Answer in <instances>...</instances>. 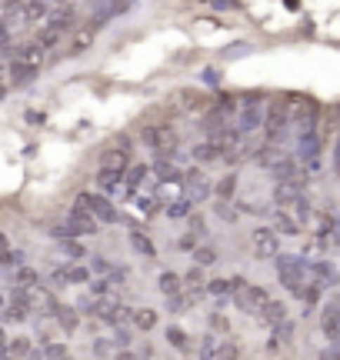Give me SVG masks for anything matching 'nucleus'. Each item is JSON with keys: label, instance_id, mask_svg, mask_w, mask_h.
<instances>
[{"label": "nucleus", "instance_id": "1", "mask_svg": "<svg viewBox=\"0 0 340 360\" xmlns=\"http://www.w3.org/2000/svg\"><path fill=\"white\" fill-rule=\"evenodd\" d=\"M263 110H267V101H263V94H257V90H250V94H244V97L237 101L234 127L240 130L244 137H250V134H257V130L263 127Z\"/></svg>", "mask_w": 340, "mask_h": 360}, {"label": "nucleus", "instance_id": "2", "mask_svg": "<svg viewBox=\"0 0 340 360\" xmlns=\"http://www.w3.org/2000/svg\"><path fill=\"white\" fill-rule=\"evenodd\" d=\"M274 270H277V281L287 287L290 294L297 297L301 294V287L307 283V257H301V254H277L274 257Z\"/></svg>", "mask_w": 340, "mask_h": 360}, {"label": "nucleus", "instance_id": "3", "mask_svg": "<svg viewBox=\"0 0 340 360\" xmlns=\"http://www.w3.org/2000/svg\"><path fill=\"white\" fill-rule=\"evenodd\" d=\"M263 143H280L287 141L290 134V110H287V101H270L267 110H263Z\"/></svg>", "mask_w": 340, "mask_h": 360}, {"label": "nucleus", "instance_id": "4", "mask_svg": "<svg viewBox=\"0 0 340 360\" xmlns=\"http://www.w3.org/2000/svg\"><path fill=\"white\" fill-rule=\"evenodd\" d=\"M234 304H237V310H244L247 317H261V310H263V304L270 300V290L267 287H261V283H244L240 290H234Z\"/></svg>", "mask_w": 340, "mask_h": 360}, {"label": "nucleus", "instance_id": "5", "mask_svg": "<svg viewBox=\"0 0 340 360\" xmlns=\"http://www.w3.org/2000/svg\"><path fill=\"white\" fill-rule=\"evenodd\" d=\"M77 204L87 207V210H91V214L100 220V224H120V210L114 207V200H110V197H104V193L80 191L77 193Z\"/></svg>", "mask_w": 340, "mask_h": 360}, {"label": "nucleus", "instance_id": "6", "mask_svg": "<svg viewBox=\"0 0 340 360\" xmlns=\"http://www.w3.org/2000/svg\"><path fill=\"white\" fill-rule=\"evenodd\" d=\"M67 227H70V233L74 237H97V231H100V220L93 217L91 210L84 204H74L70 210H67Z\"/></svg>", "mask_w": 340, "mask_h": 360}, {"label": "nucleus", "instance_id": "7", "mask_svg": "<svg viewBox=\"0 0 340 360\" xmlns=\"http://www.w3.org/2000/svg\"><path fill=\"white\" fill-rule=\"evenodd\" d=\"M51 283L53 287H84V283H91V270H87V264L70 260V264H60L51 270Z\"/></svg>", "mask_w": 340, "mask_h": 360}, {"label": "nucleus", "instance_id": "8", "mask_svg": "<svg viewBox=\"0 0 340 360\" xmlns=\"http://www.w3.org/2000/svg\"><path fill=\"white\" fill-rule=\"evenodd\" d=\"M140 141L160 154V150H174L177 147V127L174 124H154V127H144L140 130Z\"/></svg>", "mask_w": 340, "mask_h": 360}, {"label": "nucleus", "instance_id": "9", "mask_svg": "<svg viewBox=\"0 0 340 360\" xmlns=\"http://www.w3.org/2000/svg\"><path fill=\"white\" fill-rule=\"evenodd\" d=\"M250 247H254V254L261 260H274L280 254V237H277L274 227L261 224V227H254V233H250Z\"/></svg>", "mask_w": 340, "mask_h": 360}, {"label": "nucleus", "instance_id": "10", "mask_svg": "<svg viewBox=\"0 0 340 360\" xmlns=\"http://www.w3.org/2000/svg\"><path fill=\"white\" fill-rule=\"evenodd\" d=\"M320 334L327 337V340H337L340 337V290L330 294L324 300V307H320Z\"/></svg>", "mask_w": 340, "mask_h": 360}, {"label": "nucleus", "instance_id": "11", "mask_svg": "<svg viewBox=\"0 0 340 360\" xmlns=\"http://www.w3.org/2000/svg\"><path fill=\"white\" fill-rule=\"evenodd\" d=\"M307 277L317 281L324 290H334L340 287V270L334 260H307Z\"/></svg>", "mask_w": 340, "mask_h": 360}, {"label": "nucleus", "instance_id": "12", "mask_svg": "<svg viewBox=\"0 0 340 360\" xmlns=\"http://www.w3.org/2000/svg\"><path fill=\"white\" fill-rule=\"evenodd\" d=\"M77 11L67 4V7H53L51 13H47V20H44V27L47 30H53V34H67V30H77Z\"/></svg>", "mask_w": 340, "mask_h": 360}, {"label": "nucleus", "instance_id": "13", "mask_svg": "<svg viewBox=\"0 0 340 360\" xmlns=\"http://www.w3.org/2000/svg\"><path fill=\"white\" fill-rule=\"evenodd\" d=\"M147 177H150V164H144V160H133L131 167L124 170V197H127V200H133V197H137V191L144 187Z\"/></svg>", "mask_w": 340, "mask_h": 360}, {"label": "nucleus", "instance_id": "14", "mask_svg": "<svg viewBox=\"0 0 340 360\" xmlns=\"http://www.w3.org/2000/svg\"><path fill=\"white\" fill-rule=\"evenodd\" d=\"M223 154H227V150H223V147H221L217 141H214V137H207V141H200V143L194 147V150H190V157H194V164H197V167H207V164H221Z\"/></svg>", "mask_w": 340, "mask_h": 360}, {"label": "nucleus", "instance_id": "15", "mask_svg": "<svg viewBox=\"0 0 340 360\" xmlns=\"http://www.w3.org/2000/svg\"><path fill=\"white\" fill-rule=\"evenodd\" d=\"M131 164H133V157L127 147H110V150L100 157V170H114V174H124Z\"/></svg>", "mask_w": 340, "mask_h": 360}, {"label": "nucleus", "instance_id": "16", "mask_svg": "<svg viewBox=\"0 0 340 360\" xmlns=\"http://www.w3.org/2000/svg\"><path fill=\"white\" fill-rule=\"evenodd\" d=\"M287 214L297 220L301 227H307V224H310V217H314V200H310V193H307V191L297 193V197L287 204Z\"/></svg>", "mask_w": 340, "mask_h": 360}, {"label": "nucleus", "instance_id": "17", "mask_svg": "<svg viewBox=\"0 0 340 360\" xmlns=\"http://www.w3.org/2000/svg\"><path fill=\"white\" fill-rule=\"evenodd\" d=\"M13 60H20V64L40 70V67H44V60H47V53L40 51L34 40H27V44H20V47H13Z\"/></svg>", "mask_w": 340, "mask_h": 360}, {"label": "nucleus", "instance_id": "18", "mask_svg": "<svg viewBox=\"0 0 340 360\" xmlns=\"http://www.w3.org/2000/svg\"><path fill=\"white\" fill-rule=\"evenodd\" d=\"M47 13H51V0H24V4H20L24 24H44Z\"/></svg>", "mask_w": 340, "mask_h": 360}, {"label": "nucleus", "instance_id": "19", "mask_svg": "<svg viewBox=\"0 0 340 360\" xmlns=\"http://www.w3.org/2000/svg\"><path fill=\"white\" fill-rule=\"evenodd\" d=\"M287 317H290V314H287V304H284V300H274V297H270V300L263 304V310H261V317H257V321H261L263 327H274V323L287 321Z\"/></svg>", "mask_w": 340, "mask_h": 360}, {"label": "nucleus", "instance_id": "20", "mask_svg": "<svg viewBox=\"0 0 340 360\" xmlns=\"http://www.w3.org/2000/svg\"><path fill=\"white\" fill-rule=\"evenodd\" d=\"M270 227L277 231V237H301V231H303L301 224L290 217L287 210H280V207L274 210V224H270Z\"/></svg>", "mask_w": 340, "mask_h": 360}, {"label": "nucleus", "instance_id": "21", "mask_svg": "<svg viewBox=\"0 0 340 360\" xmlns=\"http://www.w3.org/2000/svg\"><path fill=\"white\" fill-rule=\"evenodd\" d=\"M290 340H294V321H280V323H274V327H270V344H267V347L270 350H280V347H287Z\"/></svg>", "mask_w": 340, "mask_h": 360}, {"label": "nucleus", "instance_id": "22", "mask_svg": "<svg viewBox=\"0 0 340 360\" xmlns=\"http://www.w3.org/2000/svg\"><path fill=\"white\" fill-rule=\"evenodd\" d=\"M7 74H11V87H27V84H34V80H37V70H34V67H27V64H20V60H11Z\"/></svg>", "mask_w": 340, "mask_h": 360}, {"label": "nucleus", "instance_id": "23", "mask_svg": "<svg viewBox=\"0 0 340 360\" xmlns=\"http://www.w3.org/2000/svg\"><path fill=\"white\" fill-rule=\"evenodd\" d=\"M97 184H100L104 197H117V193H124V174H114V170H97Z\"/></svg>", "mask_w": 340, "mask_h": 360}, {"label": "nucleus", "instance_id": "24", "mask_svg": "<svg viewBox=\"0 0 340 360\" xmlns=\"http://www.w3.org/2000/svg\"><path fill=\"white\" fill-rule=\"evenodd\" d=\"M53 321L64 327V334H77L80 327V317L74 307H64V304H53Z\"/></svg>", "mask_w": 340, "mask_h": 360}, {"label": "nucleus", "instance_id": "25", "mask_svg": "<svg viewBox=\"0 0 340 360\" xmlns=\"http://www.w3.org/2000/svg\"><path fill=\"white\" fill-rule=\"evenodd\" d=\"M164 214H167L170 220H187L190 214H194V200L181 193V197H174L170 204H164Z\"/></svg>", "mask_w": 340, "mask_h": 360}, {"label": "nucleus", "instance_id": "26", "mask_svg": "<svg viewBox=\"0 0 340 360\" xmlns=\"http://www.w3.org/2000/svg\"><path fill=\"white\" fill-rule=\"evenodd\" d=\"M287 154V150H284V147H280V143H261V147H257V154H254V160H257V164H261V167H274L277 160H280V157Z\"/></svg>", "mask_w": 340, "mask_h": 360}, {"label": "nucleus", "instance_id": "27", "mask_svg": "<svg viewBox=\"0 0 340 360\" xmlns=\"http://www.w3.org/2000/svg\"><path fill=\"white\" fill-rule=\"evenodd\" d=\"M157 321H160V314L154 307H140V310H133L131 314V323L137 327V330H144V334H150V330L157 327Z\"/></svg>", "mask_w": 340, "mask_h": 360}, {"label": "nucleus", "instance_id": "28", "mask_svg": "<svg viewBox=\"0 0 340 360\" xmlns=\"http://www.w3.org/2000/svg\"><path fill=\"white\" fill-rule=\"evenodd\" d=\"M157 290H160L164 297L181 294V290H183V277L177 274V270H164V274L157 277Z\"/></svg>", "mask_w": 340, "mask_h": 360}, {"label": "nucleus", "instance_id": "29", "mask_svg": "<svg viewBox=\"0 0 340 360\" xmlns=\"http://www.w3.org/2000/svg\"><path fill=\"white\" fill-rule=\"evenodd\" d=\"M127 240H131V247L140 254V257H157V244H154L144 231H131L127 233Z\"/></svg>", "mask_w": 340, "mask_h": 360}, {"label": "nucleus", "instance_id": "30", "mask_svg": "<svg viewBox=\"0 0 340 360\" xmlns=\"http://www.w3.org/2000/svg\"><path fill=\"white\" fill-rule=\"evenodd\" d=\"M237 197V174H223L214 180V200H234Z\"/></svg>", "mask_w": 340, "mask_h": 360}, {"label": "nucleus", "instance_id": "31", "mask_svg": "<svg viewBox=\"0 0 340 360\" xmlns=\"http://www.w3.org/2000/svg\"><path fill=\"white\" fill-rule=\"evenodd\" d=\"M57 250H60L67 260H87V247L80 244V237H67V240H57Z\"/></svg>", "mask_w": 340, "mask_h": 360}, {"label": "nucleus", "instance_id": "32", "mask_svg": "<svg viewBox=\"0 0 340 360\" xmlns=\"http://www.w3.org/2000/svg\"><path fill=\"white\" fill-rule=\"evenodd\" d=\"M34 350L30 337H7V357L13 360H27V354Z\"/></svg>", "mask_w": 340, "mask_h": 360}, {"label": "nucleus", "instance_id": "33", "mask_svg": "<svg viewBox=\"0 0 340 360\" xmlns=\"http://www.w3.org/2000/svg\"><path fill=\"white\" fill-rule=\"evenodd\" d=\"M204 294L227 300V297L234 294V287H230V277H214V281H207V283H204Z\"/></svg>", "mask_w": 340, "mask_h": 360}, {"label": "nucleus", "instance_id": "34", "mask_svg": "<svg viewBox=\"0 0 340 360\" xmlns=\"http://www.w3.org/2000/svg\"><path fill=\"white\" fill-rule=\"evenodd\" d=\"M164 337H167V344L174 350H183V354L190 350V337H187V330H181V327H174V323H170L167 330H164Z\"/></svg>", "mask_w": 340, "mask_h": 360}, {"label": "nucleus", "instance_id": "35", "mask_svg": "<svg viewBox=\"0 0 340 360\" xmlns=\"http://www.w3.org/2000/svg\"><path fill=\"white\" fill-rule=\"evenodd\" d=\"M13 283L17 287H27V290H34V287H40V277H37V270L34 267H17V274H13Z\"/></svg>", "mask_w": 340, "mask_h": 360}, {"label": "nucleus", "instance_id": "36", "mask_svg": "<svg viewBox=\"0 0 340 360\" xmlns=\"http://www.w3.org/2000/svg\"><path fill=\"white\" fill-rule=\"evenodd\" d=\"M214 214L223 220V224H237L240 214L234 210V200H214Z\"/></svg>", "mask_w": 340, "mask_h": 360}, {"label": "nucleus", "instance_id": "37", "mask_svg": "<svg viewBox=\"0 0 340 360\" xmlns=\"http://www.w3.org/2000/svg\"><path fill=\"white\" fill-rule=\"evenodd\" d=\"M217 350H221V337L217 334H207L204 340H200V360H217Z\"/></svg>", "mask_w": 340, "mask_h": 360}, {"label": "nucleus", "instance_id": "38", "mask_svg": "<svg viewBox=\"0 0 340 360\" xmlns=\"http://www.w3.org/2000/svg\"><path fill=\"white\" fill-rule=\"evenodd\" d=\"M190 257L197 260V267H214V264H217V250H214V247H200V244H197L194 250H190Z\"/></svg>", "mask_w": 340, "mask_h": 360}, {"label": "nucleus", "instance_id": "39", "mask_svg": "<svg viewBox=\"0 0 340 360\" xmlns=\"http://www.w3.org/2000/svg\"><path fill=\"white\" fill-rule=\"evenodd\" d=\"M34 44H37L40 51L47 53V51H53V47L60 44V34H53V30H47V27H44V30L37 34V37H34Z\"/></svg>", "mask_w": 340, "mask_h": 360}, {"label": "nucleus", "instance_id": "40", "mask_svg": "<svg viewBox=\"0 0 340 360\" xmlns=\"http://www.w3.org/2000/svg\"><path fill=\"white\" fill-rule=\"evenodd\" d=\"M137 207H140V214L144 217H157L164 204H160V197H137Z\"/></svg>", "mask_w": 340, "mask_h": 360}, {"label": "nucleus", "instance_id": "41", "mask_svg": "<svg viewBox=\"0 0 340 360\" xmlns=\"http://www.w3.org/2000/svg\"><path fill=\"white\" fill-rule=\"evenodd\" d=\"M24 250H17V247H7V250H0V267H20L24 264Z\"/></svg>", "mask_w": 340, "mask_h": 360}, {"label": "nucleus", "instance_id": "42", "mask_svg": "<svg viewBox=\"0 0 340 360\" xmlns=\"http://www.w3.org/2000/svg\"><path fill=\"white\" fill-rule=\"evenodd\" d=\"M91 350H93V357H97V360H110V357H114V340H104V337H97Z\"/></svg>", "mask_w": 340, "mask_h": 360}, {"label": "nucleus", "instance_id": "43", "mask_svg": "<svg viewBox=\"0 0 340 360\" xmlns=\"http://www.w3.org/2000/svg\"><path fill=\"white\" fill-rule=\"evenodd\" d=\"M40 350H44V360H67L70 357V350H67L64 344H51V340H47Z\"/></svg>", "mask_w": 340, "mask_h": 360}, {"label": "nucleus", "instance_id": "44", "mask_svg": "<svg viewBox=\"0 0 340 360\" xmlns=\"http://www.w3.org/2000/svg\"><path fill=\"white\" fill-rule=\"evenodd\" d=\"M87 270H91V274H97V277H107V274L114 270V264H110V260H107V257H91V264H87Z\"/></svg>", "mask_w": 340, "mask_h": 360}, {"label": "nucleus", "instance_id": "45", "mask_svg": "<svg viewBox=\"0 0 340 360\" xmlns=\"http://www.w3.org/2000/svg\"><path fill=\"white\" fill-rule=\"evenodd\" d=\"M217 360H240V347L234 340H221V350H217Z\"/></svg>", "mask_w": 340, "mask_h": 360}, {"label": "nucleus", "instance_id": "46", "mask_svg": "<svg viewBox=\"0 0 340 360\" xmlns=\"http://www.w3.org/2000/svg\"><path fill=\"white\" fill-rule=\"evenodd\" d=\"M93 44V30H87V27H80V34L74 37V53H84L87 47Z\"/></svg>", "mask_w": 340, "mask_h": 360}, {"label": "nucleus", "instance_id": "47", "mask_svg": "<svg viewBox=\"0 0 340 360\" xmlns=\"http://www.w3.org/2000/svg\"><path fill=\"white\" fill-rule=\"evenodd\" d=\"M131 330H127V327H124V323H120V327H114V347H120V350H131Z\"/></svg>", "mask_w": 340, "mask_h": 360}, {"label": "nucleus", "instance_id": "48", "mask_svg": "<svg viewBox=\"0 0 340 360\" xmlns=\"http://www.w3.org/2000/svg\"><path fill=\"white\" fill-rule=\"evenodd\" d=\"M110 290H114V283L107 281V277H97V281H91V290H87V294L91 297H107Z\"/></svg>", "mask_w": 340, "mask_h": 360}, {"label": "nucleus", "instance_id": "49", "mask_svg": "<svg viewBox=\"0 0 340 360\" xmlns=\"http://www.w3.org/2000/svg\"><path fill=\"white\" fill-rule=\"evenodd\" d=\"M187 224H190V233H194L197 240H200V237L207 233V220L200 217V214H190V217H187Z\"/></svg>", "mask_w": 340, "mask_h": 360}, {"label": "nucleus", "instance_id": "50", "mask_svg": "<svg viewBox=\"0 0 340 360\" xmlns=\"http://www.w3.org/2000/svg\"><path fill=\"white\" fill-rule=\"evenodd\" d=\"M197 244H200V240H197V237H194V233H190V231L183 233L181 240H177V247H181V250H187V254H190V250H194Z\"/></svg>", "mask_w": 340, "mask_h": 360}, {"label": "nucleus", "instance_id": "51", "mask_svg": "<svg viewBox=\"0 0 340 360\" xmlns=\"http://www.w3.org/2000/svg\"><path fill=\"white\" fill-rule=\"evenodd\" d=\"M51 237H53V240H67V237H74V233H70V227H67V224H60V227H51Z\"/></svg>", "mask_w": 340, "mask_h": 360}, {"label": "nucleus", "instance_id": "52", "mask_svg": "<svg viewBox=\"0 0 340 360\" xmlns=\"http://www.w3.org/2000/svg\"><path fill=\"white\" fill-rule=\"evenodd\" d=\"M210 327H214V330H227L230 323H227V317H221V314H214V317H210Z\"/></svg>", "mask_w": 340, "mask_h": 360}, {"label": "nucleus", "instance_id": "53", "mask_svg": "<svg viewBox=\"0 0 340 360\" xmlns=\"http://www.w3.org/2000/svg\"><path fill=\"white\" fill-rule=\"evenodd\" d=\"M204 84H210V87H217V84H221V74H217V70H204Z\"/></svg>", "mask_w": 340, "mask_h": 360}, {"label": "nucleus", "instance_id": "54", "mask_svg": "<svg viewBox=\"0 0 340 360\" xmlns=\"http://www.w3.org/2000/svg\"><path fill=\"white\" fill-rule=\"evenodd\" d=\"M334 174L340 177V134H337V143H334Z\"/></svg>", "mask_w": 340, "mask_h": 360}, {"label": "nucleus", "instance_id": "55", "mask_svg": "<svg viewBox=\"0 0 340 360\" xmlns=\"http://www.w3.org/2000/svg\"><path fill=\"white\" fill-rule=\"evenodd\" d=\"M20 4H24V0H4V13H13V11H20Z\"/></svg>", "mask_w": 340, "mask_h": 360}, {"label": "nucleus", "instance_id": "56", "mask_svg": "<svg viewBox=\"0 0 340 360\" xmlns=\"http://www.w3.org/2000/svg\"><path fill=\"white\" fill-rule=\"evenodd\" d=\"M110 360H137V357H133V350H120V354H114Z\"/></svg>", "mask_w": 340, "mask_h": 360}, {"label": "nucleus", "instance_id": "57", "mask_svg": "<svg viewBox=\"0 0 340 360\" xmlns=\"http://www.w3.org/2000/svg\"><path fill=\"white\" fill-rule=\"evenodd\" d=\"M11 247V240H7V233H0V250H7Z\"/></svg>", "mask_w": 340, "mask_h": 360}, {"label": "nucleus", "instance_id": "58", "mask_svg": "<svg viewBox=\"0 0 340 360\" xmlns=\"http://www.w3.org/2000/svg\"><path fill=\"white\" fill-rule=\"evenodd\" d=\"M70 0H51V7H67Z\"/></svg>", "mask_w": 340, "mask_h": 360}, {"label": "nucleus", "instance_id": "59", "mask_svg": "<svg viewBox=\"0 0 340 360\" xmlns=\"http://www.w3.org/2000/svg\"><path fill=\"white\" fill-rule=\"evenodd\" d=\"M4 97H7V84L0 80V101H4Z\"/></svg>", "mask_w": 340, "mask_h": 360}, {"label": "nucleus", "instance_id": "60", "mask_svg": "<svg viewBox=\"0 0 340 360\" xmlns=\"http://www.w3.org/2000/svg\"><path fill=\"white\" fill-rule=\"evenodd\" d=\"M4 307H7V297H4V294H0V310H4Z\"/></svg>", "mask_w": 340, "mask_h": 360}, {"label": "nucleus", "instance_id": "61", "mask_svg": "<svg viewBox=\"0 0 340 360\" xmlns=\"http://www.w3.org/2000/svg\"><path fill=\"white\" fill-rule=\"evenodd\" d=\"M67 360H70V357H67Z\"/></svg>", "mask_w": 340, "mask_h": 360}]
</instances>
